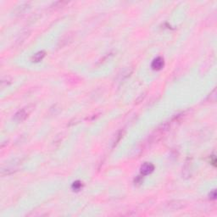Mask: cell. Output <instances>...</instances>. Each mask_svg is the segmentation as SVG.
Masks as SVG:
<instances>
[{"label":"cell","mask_w":217,"mask_h":217,"mask_svg":"<svg viewBox=\"0 0 217 217\" xmlns=\"http://www.w3.org/2000/svg\"><path fill=\"white\" fill-rule=\"evenodd\" d=\"M164 64H165L164 59H163L162 57H158V58H156V59H154V61L152 62L151 66H152L153 70H154V71H160V70H161V69L164 67Z\"/></svg>","instance_id":"obj_2"},{"label":"cell","mask_w":217,"mask_h":217,"mask_svg":"<svg viewBox=\"0 0 217 217\" xmlns=\"http://www.w3.org/2000/svg\"><path fill=\"white\" fill-rule=\"evenodd\" d=\"M81 187H82V183H81L80 181H76V182H74L73 185H72V188H73L74 190H77V191H78V190L81 188Z\"/></svg>","instance_id":"obj_6"},{"label":"cell","mask_w":217,"mask_h":217,"mask_svg":"<svg viewBox=\"0 0 217 217\" xmlns=\"http://www.w3.org/2000/svg\"><path fill=\"white\" fill-rule=\"evenodd\" d=\"M180 202L179 201H173V202H171L168 205H169V208H171L172 210H179L181 208L183 207V204L181 203L179 204Z\"/></svg>","instance_id":"obj_5"},{"label":"cell","mask_w":217,"mask_h":217,"mask_svg":"<svg viewBox=\"0 0 217 217\" xmlns=\"http://www.w3.org/2000/svg\"><path fill=\"white\" fill-rule=\"evenodd\" d=\"M44 56H45V52L44 51H39L32 56V62H40L44 59Z\"/></svg>","instance_id":"obj_4"},{"label":"cell","mask_w":217,"mask_h":217,"mask_svg":"<svg viewBox=\"0 0 217 217\" xmlns=\"http://www.w3.org/2000/svg\"><path fill=\"white\" fill-rule=\"evenodd\" d=\"M142 182V179L140 176H137V177L135 179V184L137 185V184H141Z\"/></svg>","instance_id":"obj_8"},{"label":"cell","mask_w":217,"mask_h":217,"mask_svg":"<svg viewBox=\"0 0 217 217\" xmlns=\"http://www.w3.org/2000/svg\"><path fill=\"white\" fill-rule=\"evenodd\" d=\"M210 199H216V190H214V191H212V193H210Z\"/></svg>","instance_id":"obj_7"},{"label":"cell","mask_w":217,"mask_h":217,"mask_svg":"<svg viewBox=\"0 0 217 217\" xmlns=\"http://www.w3.org/2000/svg\"><path fill=\"white\" fill-rule=\"evenodd\" d=\"M32 109H29V107L24 108L21 110L18 111L15 115V120L17 121H23L24 120H26V118L28 116V115L30 114V112L32 111Z\"/></svg>","instance_id":"obj_1"},{"label":"cell","mask_w":217,"mask_h":217,"mask_svg":"<svg viewBox=\"0 0 217 217\" xmlns=\"http://www.w3.org/2000/svg\"><path fill=\"white\" fill-rule=\"evenodd\" d=\"M154 170V166L151 163H145L141 166V174L142 175H149L151 174Z\"/></svg>","instance_id":"obj_3"}]
</instances>
